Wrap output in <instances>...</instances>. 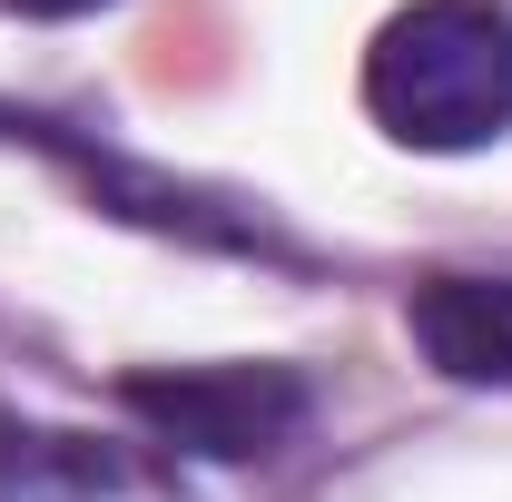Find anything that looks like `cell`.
<instances>
[{"mask_svg":"<svg viewBox=\"0 0 512 502\" xmlns=\"http://www.w3.org/2000/svg\"><path fill=\"white\" fill-rule=\"evenodd\" d=\"M365 119L424 158L512 128V0H404L365 50Z\"/></svg>","mask_w":512,"mask_h":502,"instance_id":"obj_1","label":"cell"},{"mask_svg":"<svg viewBox=\"0 0 512 502\" xmlns=\"http://www.w3.org/2000/svg\"><path fill=\"white\" fill-rule=\"evenodd\" d=\"M119 404L178 453L207 463H266L276 443L316 424V384L296 365H148L119 384Z\"/></svg>","mask_w":512,"mask_h":502,"instance_id":"obj_2","label":"cell"},{"mask_svg":"<svg viewBox=\"0 0 512 502\" xmlns=\"http://www.w3.org/2000/svg\"><path fill=\"white\" fill-rule=\"evenodd\" d=\"M0 502H197V493L148 443L69 434V424H10L0 434Z\"/></svg>","mask_w":512,"mask_h":502,"instance_id":"obj_3","label":"cell"},{"mask_svg":"<svg viewBox=\"0 0 512 502\" xmlns=\"http://www.w3.org/2000/svg\"><path fill=\"white\" fill-rule=\"evenodd\" d=\"M404 335L453 384H512V276H424L404 296Z\"/></svg>","mask_w":512,"mask_h":502,"instance_id":"obj_4","label":"cell"},{"mask_svg":"<svg viewBox=\"0 0 512 502\" xmlns=\"http://www.w3.org/2000/svg\"><path fill=\"white\" fill-rule=\"evenodd\" d=\"M10 10H30V20H79V10H99V0H10Z\"/></svg>","mask_w":512,"mask_h":502,"instance_id":"obj_5","label":"cell"}]
</instances>
